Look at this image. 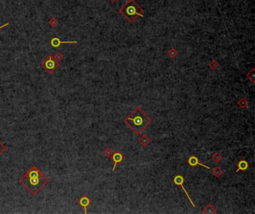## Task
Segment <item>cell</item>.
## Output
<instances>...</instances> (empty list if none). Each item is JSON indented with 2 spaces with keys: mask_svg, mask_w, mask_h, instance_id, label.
<instances>
[{
  "mask_svg": "<svg viewBox=\"0 0 255 214\" xmlns=\"http://www.w3.org/2000/svg\"><path fill=\"white\" fill-rule=\"evenodd\" d=\"M123 122L134 133L136 134H140L145 128L151 124L153 120L139 107H136L125 118Z\"/></svg>",
  "mask_w": 255,
  "mask_h": 214,
  "instance_id": "cell-1",
  "label": "cell"
},
{
  "mask_svg": "<svg viewBox=\"0 0 255 214\" xmlns=\"http://www.w3.org/2000/svg\"><path fill=\"white\" fill-rule=\"evenodd\" d=\"M20 182L28 189L31 194L36 196L50 182V180L43 174L38 178H26L23 176L20 179Z\"/></svg>",
  "mask_w": 255,
  "mask_h": 214,
  "instance_id": "cell-2",
  "label": "cell"
},
{
  "mask_svg": "<svg viewBox=\"0 0 255 214\" xmlns=\"http://www.w3.org/2000/svg\"><path fill=\"white\" fill-rule=\"evenodd\" d=\"M119 12L131 23H133L138 16L144 17L143 9L134 0H129L119 9Z\"/></svg>",
  "mask_w": 255,
  "mask_h": 214,
  "instance_id": "cell-3",
  "label": "cell"
},
{
  "mask_svg": "<svg viewBox=\"0 0 255 214\" xmlns=\"http://www.w3.org/2000/svg\"><path fill=\"white\" fill-rule=\"evenodd\" d=\"M42 68L44 69L45 71L49 74H52L55 70L59 66V62L57 61L54 56L50 55L43 60L40 63Z\"/></svg>",
  "mask_w": 255,
  "mask_h": 214,
  "instance_id": "cell-4",
  "label": "cell"
},
{
  "mask_svg": "<svg viewBox=\"0 0 255 214\" xmlns=\"http://www.w3.org/2000/svg\"><path fill=\"white\" fill-rule=\"evenodd\" d=\"M184 181H185V180H184L183 177L181 175H176L173 179V182L174 183V184H175L177 186H180L182 188H183V191H184V193H185V194L186 195V196H187V198L188 199V200L190 201L192 205L193 206L194 208H195V204L193 203V201H192V199H191L190 196H189V195H188V193H187L186 189L185 187H183Z\"/></svg>",
  "mask_w": 255,
  "mask_h": 214,
  "instance_id": "cell-5",
  "label": "cell"
},
{
  "mask_svg": "<svg viewBox=\"0 0 255 214\" xmlns=\"http://www.w3.org/2000/svg\"><path fill=\"white\" fill-rule=\"evenodd\" d=\"M111 158H112V160L114 161V163H114L113 169H112V171L114 172L115 170V168L117 167L118 165H119L120 163H121L124 160V159H125V157H124V155H123V154H122V153L120 152V151H116L115 153H113V154H112Z\"/></svg>",
  "mask_w": 255,
  "mask_h": 214,
  "instance_id": "cell-6",
  "label": "cell"
},
{
  "mask_svg": "<svg viewBox=\"0 0 255 214\" xmlns=\"http://www.w3.org/2000/svg\"><path fill=\"white\" fill-rule=\"evenodd\" d=\"M78 203L80 206H82V208H84V213L86 214L87 213V208H88V207H89V206L91 204V199H89V198L87 196H82V197L79 199Z\"/></svg>",
  "mask_w": 255,
  "mask_h": 214,
  "instance_id": "cell-7",
  "label": "cell"
},
{
  "mask_svg": "<svg viewBox=\"0 0 255 214\" xmlns=\"http://www.w3.org/2000/svg\"><path fill=\"white\" fill-rule=\"evenodd\" d=\"M187 163H188L189 166H192V167H195V166H196L197 165H200V166H203V167L206 168V169H210V167L206 166V165H203L202 164V163H200V162H199V159L197 158L195 155H192L190 158H188V159L187 160Z\"/></svg>",
  "mask_w": 255,
  "mask_h": 214,
  "instance_id": "cell-8",
  "label": "cell"
},
{
  "mask_svg": "<svg viewBox=\"0 0 255 214\" xmlns=\"http://www.w3.org/2000/svg\"><path fill=\"white\" fill-rule=\"evenodd\" d=\"M78 43V41H62V40H61L59 37H53L52 40H50V44H51V46H52V47H54V48H57V47L60 46L62 44H64V43H67V44H68V43Z\"/></svg>",
  "mask_w": 255,
  "mask_h": 214,
  "instance_id": "cell-9",
  "label": "cell"
},
{
  "mask_svg": "<svg viewBox=\"0 0 255 214\" xmlns=\"http://www.w3.org/2000/svg\"><path fill=\"white\" fill-rule=\"evenodd\" d=\"M237 166L238 168H237V169L236 170V172L237 173L239 171H242V172L246 171L247 169H249V164L245 160H239L238 162Z\"/></svg>",
  "mask_w": 255,
  "mask_h": 214,
  "instance_id": "cell-10",
  "label": "cell"
},
{
  "mask_svg": "<svg viewBox=\"0 0 255 214\" xmlns=\"http://www.w3.org/2000/svg\"><path fill=\"white\" fill-rule=\"evenodd\" d=\"M203 213L204 214H215L217 213V210L212 204H208L203 209Z\"/></svg>",
  "mask_w": 255,
  "mask_h": 214,
  "instance_id": "cell-11",
  "label": "cell"
},
{
  "mask_svg": "<svg viewBox=\"0 0 255 214\" xmlns=\"http://www.w3.org/2000/svg\"><path fill=\"white\" fill-rule=\"evenodd\" d=\"M138 143H140L142 146L145 147L147 145L150 143V139L146 135H142L139 139H138Z\"/></svg>",
  "mask_w": 255,
  "mask_h": 214,
  "instance_id": "cell-12",
  "label": "cell"
},
{
  "mask_svg": "<svg viewBox=\"0 0 255 214\" xmlns=\"http://www.w3.org/2000/svg\"><path fill=\"white\" fill-rule=\"evenodd\" d=\"M237 105H238L240 108H242V109H244V108H245L247 106H248V105H249V101H247L245 98L242 97V98L239 100Z\"/></svg>",
  "mask_w": 255,
  "mask_h": 214,
  "instance_id": "cell-13",
  "label": "cell"
},
{
  "mask_svg": "<svg viewBox=\"0 0 255 214\" xmlns=\"http://www.w3.org/2000/svg\"><path fill=\"white\" fill-rule=\"evenodd\" d=\"M212 175L215 176V178H219L223 175V170L219 167L214 168L212 170Z\"/></svg>",
  "mask_w": 255,
  "mask_h": 214,
  "instance_id": "cell-14",
  "label": "cell"
},
{
  "mask_svg": "<svg viewBox=\"0 0 255 214\" xmlns=\"http://www.w3.org/2000/svg\"><path fill=\"white\" fill-rule=\"evenodd\" d=\"M254 72H255V68H252L251 70V71L249 72V73H248L246 74V77H247V78H249V79L250 80L251 82L253 84L255 83Z\"/></svg>",
  "mask_w": 255,
  "mask_h": 214,
  "instance_id": "cell-15",
  "label": "cell"
},
{
  "mask_svg": "<svg viewBox=\"0 0 255 214\" xmlns=\"http://www.w3.org/2000/svg\"><path fill=\"white\" fill-rule=\"evenodd\" d=\"M212 159L213 160V161L215 163H218L219 162H221L222 160V155L219 152H215L213 154V155L212 156Z\"/></svg>",
  "mask_w": 255,
  "mask_h": 214,
  "instance_id": "cell-16",
  "label": "cell"
},
{
  "mask_svg": "<svg viewBox=\"0 0 255 214\" xmlns=\"http://www.w3.org/2000/svg\"><path fill=\"white\" fill-rule=\"evenodd\" d=\"M48 23L51 27L55 28V27H56L57 25H59V20H57L56 18H55V17H52V18H50L49 20Z\"/></svg>",
  "mask_w": 255,
  "mask_h": 214,
  "instance_id": "cell-17",
  "label": "cell"
},
{
  "mask_svg": "<svg viewBox=\"0 0 255 214\" xmlns=\"http://www.w3.org/2000/svg\"><path fill=\"white\" fill-rule=\"evenodd\" d=\"M177 54H178V52H177V51L174 48H171L168 51V52H167V55H169V56L171 58H175V57L177 55Z\"/></svg>",
  "mask_w": 255,
  "mask_h": 214,
  "instance_id": "cell-18",
  "label": "cell"
},
{
  "mask_svg": "<svg viewBox=\"0 0 255 214\" xmlns=\"http://www.w3.org/2000/svg\"><path fill=\"white\" fill-rule=\"evenodd\" d=\"M209 66L210 67V69H212V70H215L218 67V63H217L216 61L212 60L211 61L210 63H209Z\"/></svg>",
  "mask_w": 255,
  "mask_h": 214,
  "instance_id": "cell-19",
  "label": "cell"
},
{
  "mask_svg": "<svg viewBox=\"0 0 255 214\" xmlns=\"http://www.w3.org/2000/svg\"><path fill=\"white\" fill-rule=\"evenodd\" d=\"M112 154H113V151H112V150L110 148H106L103 151V154L106 157H107V158H111Z\"/></svg>",
  "mask_w": 255,
  "mask_h": 214,
  "instance_id": "cell-20",
  "label": "cell"
},
{
  "mask_svg": "<svg viewBox=\"0 0 255 214\" xmlns=\"http://www.w3.org/2000/svg\"><path fill=\"white\" fill-rule=\"evenodd\" d=\"M54 58H55V59L57 61L60 62L61 61H62L64 59V55L61 52H57L55 55V56H54Z\"/></svg>",
  "mask_w": 255,
  "mask_h": 214,
  "instance_id": "cell-21",
  "label": "cell"
},
{
  "mask_svg": "<svg viewBox=\"0 0 255 214\" xmlns=\"http://www.w3.org/2000/svg\"><path fill=\"white\" fill-rule=\"evenodd\" d=\"M6 149H7L6 146H5L3 143H2L1 140H0V155H1V154H2Z\"/></svg>",
  "mask_w": 255,
  "mask_h": 214,
  "instance_id": "cell-22",
  "label": "cell"
},
{
  "mask_svg": "<svg viewBox=\"0 0 255 214\" xmlns=\"http://www.w3.org/2000/svg\"><path fill=\"white\" fill-rule=\"evenodd\" d=\"M8 25H9L8 23H5V24H4V25H2V26H0V32H1V30H2V28H4V27H5V26H8Z\"/></svg>",
  "mask_w": 255,
  "mask_h": 214,
  "instance_id": "cell-23",
  "label": "cell"
},
{
  "mask_svg": "<svg viewBox=\"0 0 255 214\" xmlns=\"http://www.w3.org/2000/svg\"><path fill=\"white\" fill-rule=\"evenodd\" d=\"M110 1L112 2H116V1H117V0H110Z\"/></svg>",
  "mask_w": 255,
  "mask_h": 214,
  "instance_id": "cell-24",
  "label": "cell"
}]
</instances>
